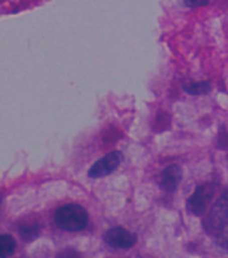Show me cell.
Wrapping results in <instances>:
<instances>
[{"instance_id":"9c48e42d","label":"cell","mask_w":228,"mask_h":258,"mask_svg":"<svg viewBox=\"0 0 228 258\" xmlns=\"http://www.w3.org/2000/svg\"><path fill=\"white\" fill-rule=\"evenodd\" d=\"M184 90L191 95H203L209 91V85L207 82H199V83H191L184 86Z\"/></svg>"},{"instance_id":"3957f363","label":"cell","mask_w":228,"mask_h":258,"mask_svg":"<svg viewBox=\"0 0 228 258\" xmlns=\"http://www.w3.org/2000/svg\"><path fill=\"white\" fill-rule=\"evenodd\" d=\"M215 194V187L211 183H203L193 190L192 196L187 201V209L193 216H203L207 206Z\"/></svg>"},{"instance_id":"52a82bcc","label":"cell","mask_w":228,"mask_h":258,"mask_svg":"<svg viewBox=\"0 0 228 258\" xmlns=\"http://www.w3.org/2000/svg\"><path fill=\"white\" fill-rule=\"evenodd\" d=\"M16 249L15 238L10 234H0V258H10Z\"/></svg>"},{"instance_id":"30bf717a","label":"cell","mask_w":228,"mask_h":258,"mask_svg":"<svg viewBox=\"0 0 228 258\" xmlns=\"http://www.w3.org/2000/svg\"><path fill=\"white\" fill-rule=\"evenodd\" d=\"M216 237V243L221 249L224 250H228V224L225 226H223L220 230L217 231V234L215 235Z\"/></svg>"},{"instance_id":"5b68a950","label":"cell","mask_w":228,"mask_h":258,"mask_svg":"<svg viewBox=\"0 0 228 258\" xmlns=\"http://www.w3.org/2000/svg\"><path fill=\"white\" fill-rule=\"evenodd\" d=\"M104 241L108 246L113 249H130L135 246L136 235L124 227L116 226L109 229L104 234Z\"/></svg>"},{"instance_id":"277c9868","label":"cell","mask_w":228,"mask_h":258,"mask_svg":"<svg viewBox=\"0 0 228 258\" xmlns=\"http://www.w3.org/2000/svg\"><path fill=\"white\" fill-rule=\"evenodd\" d=\"M123 161V155L120 151H111L103 158L97 159L88 170L89 178H103L113 173Z\"/></svg>"},{"instance_id":"ba28073f","label":"cell","mask_w":228,"mask_h":258,"mask_svg":"<svg viewBox=\"0 0 228 258\" xmlns=\"http://www.w3.org/2000/svg\"><path fill=\"white\" fill-rule=\"evenodd\" d=\"M19 233L22 235V238L26 241H32L40 233V227L38 224H28V225H22L19 227Z\"/></svg>"},{"instance_id":"7c38bea8","label":"cell","mask_w":228,"mask_h":258,"mask_svg":"<svg viewBox=\"0 0 228 258\" xmlns=\"http://www.w3.org/2000/svg\"><path fill=\"white\" fill-rule=\"evenodd\" d=\"M184 2L190 7H199V6H205L208 3V0H184Z\"/></svg>"},{"instance_id":"6da1fadb","label":"cell","mask_w":228,"mask_h":258,"mask_svg":"<svg viewBox=\"0 0 228 258\" xmlns=\"http://www.w3.org/2000/svg\"><path fill=\"white\" fill-rule=\"evenodd\" d=\"M54 221L64 231H80L88 225V213L80 205L67 204L56 209Z\"/></svg>"},{"instance_id":"8fae6325","label":"cell","mask_w":228,"mask_h":258,"mask_svg":"<svg viewBox=\"0 0 228 258\" xmlns=\"http://www.w3.org/2000/svg\"><path fill=\"white\" fill-rule=\"evenodd\" d=\"M58 258H81V255L74 249H66L58 255Z\"/></svg>"},{"instance_id":"7a4b0ae2","label":"cell","mask_w":228,"mask_h":258,"mask_svg":"<svg viewBox=\"0 0 228 258\" xmlns=\"http://www.w3.org/2000/svg\"><path fill=\"white\" fill-rule=\"evenodd\" d=\"M228 224V190L217 197L216 202L211 206L203 220L204 230L211 235H216L221 227Z\"/></svg>"},{"instance_id":"8992f818","label":"cell","mask_w":228,"mask_h":258,"mask_svg":"<svg viewBox=\"0 0 228 258\" xmlns=\"http://www.w3.org/2000/svg\"><path fill=\"white\" fill-rule=\"evenodd\" d=\"M182 169L178 165H171L162 171L160 178H159V185L167 193H172L178 189V185L182 181Z\"/></svg>"}]
</instances>
